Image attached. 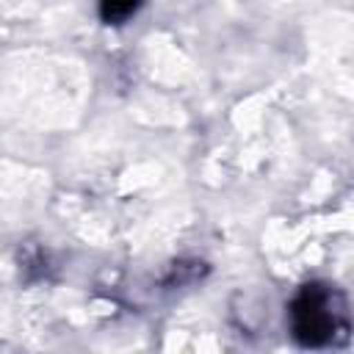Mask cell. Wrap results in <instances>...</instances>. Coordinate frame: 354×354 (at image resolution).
Masks as SVG:
<instances>
[{
	"mask_svg": "<svg viewBox=\"0 0 354 354\" xmlns=\"http://www.w3.org/2000/svg\"><path fill=\"white\" fill-rule=\"evenodd\" d=\"M288 332L301 348H329L348 340L351 315L346 293L326 279H310L293 290L285 307Z\"/></svg>",
	"mask_w": 354,
	"mask_h": 354,
	"instance_id": "cell-1",
	"label": "cell"
},
{
	"mask_svg": "<svg viewBox=\"0 0 354 354\" xmlns=\"http://www.w3.org/2000/svg\"><path fill=\"white\" fill-rule=\"evenodd\" d=\"M144 0H97V17L102 25L119 28L127 25L138 11H141Z\"/></svg>",
	"mask_w": 354,
	"mask_h": 354,
	"instance_id": "cell-2",
	"label": "cell"
}]
</instances>
